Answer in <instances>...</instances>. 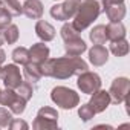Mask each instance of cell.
<instances>
[{"instance_id":"cell-1","label":"cell","mask_w":130,"mask_h":130,"mask_svg":"<svg viewBox=\"0 0 130 130\" xmlns=\"http://www.w3.org/2000/svg\"><path fill=\"white\" fill-rule=\"evenodd\" d=\"M43 77H51L55 80H68L74 75L89 69V64L80 55H66L58 58H47L40 64Z\"/></svg>"},{"instance_id":"cell-2","label":"cell","mask_w":130,"mask_h":130,"mask_svg":"<svg viewBox=\"0 0 130 130\" xmlns=\"http://www.w3.org/2000/svg\"><path fill=\"white\" fill-rule=\"evenodd\" d=\"M104 9H106L104 0H83L78 6L77 14L72 17L74 20L71 23L78 32H83L93 23V20L100 17V14L104 12Z\"/></svg>"},{"instance_id":"cell-3","label":"cell","mask_w":130,"mask_h":130,"mask_svg":"<svg viewBox=\"0 0 130 130\" xmlns=\"http://www.w3.org/2000/svg\"><path fill=\"white\" fill-rule=\"evenodd\" d=\"M51 100L61 109L71 110L80 104V95L66 86H57L51 92Z\"/></svg>"},{"instance_id":"cell-4","label":"cell","mask_w":130,"mask_h":130,"mask_svg":"<svg viewBox=\"0 0 130 130\" xmlns=\"http://www.w3.org/2000/svg\"><path fill=\"white\" fill-rule=\"evenodd\" d=\"M26 103L19 93L15 89H9V87H5L0 90V104L8 107L12 115H22L26 109Z\"/></svg>"},{"instance_id":"cell-5","label":"cell","mask_w":130,"mask_h":130,"mask_svg":"<svg viewBox=\"0 0 130 130\" xmlns=\"http://www.w3.org/2000/svg\"><path fill=\"white\" fill-rule=\"evenodd\" d=\"M32 128H35V130L58 128V112L49 106L41 107L37 112V116L32 122Z\"/></svg>"},{"instance_id":"cell-6","label":"cell","mask_w":130,"mask_h":130,"mask_svg":"<svg viewBox=\"0 0 130 130\" xmlns=\"http://www.w3.org/2000/svg\"><path fill=\"white\" fill-rule=\"evenodd\" d=\"M80 3H81V0H64L63 3L54 5L49 12H51L52 19L60 20V22H66V20H71L77 14Z\"/></svg>"},{"instance_id":"cell-7","label":"cell","mask_w":130,"mask_h":130,"mask_svg":"<svg viewBox=\"0 0 130 130\" xmlns=\"http://www.w3.org/2000/svg\"><path fill=\"white\" fill-rule=\"evenodd\" d=\"M101 77L96 74V72H90L89 69L81 72L78 75V80H77V86L78 89L86 93V95H92L93 92H96L98 89H101Z\"/></svg>"},{"instance_id":"cell-8","label":"cell","mask_w":130,"mask_h":130,"mask_svg":"<svg viewBox=\"0 0 130 130\" xmlns=\"http://www.w3.org/2000/svg\"><path fill=\"white\" fill-rule=\"evenodd\" d=\"M128 90H130V81L125 77H118L112 81L110 89H109V95H110V101L113 104H121L127 100L128 96Z\"/></svg>"},{"instance_id":"cell-9","label":"cell","mask_w":130,"mask_h":130,"mask_svg":"<svg viewBox=\"0 0 130 130\" xmlns=\"http://www.w3.org/2000/svg\"><path fill=\"white\" fill-rule=\"evenodd\" d=\"M0 78L3 80L5 87H9V89H17L20 86V83L23 81L20 68L17 66L15 63L5 64V66L0 68Z\"/></svg>"},{"instance_id":"cell-10","label":"cell","mask_w":130,"mask_h":130,"mask_svg":"<svg viewBox=\"0 0 130 130\" xmlns=\"http://www.w3.org/2000/svg\"><path fill=\"white\" fill-rule=\"evenodd\" d=\"M110 103L112 101H110L109 90H103V89H98L96 92H93L89 100V106L93 109L95 113H103L110 106Z\"/></svg>"},{"instance_id":"cell-11","label":"cell","mask_w":130,"mask_h":130,"mask_svg":"<svg viewBox=\"0 0 130 130\" xmlns=\"http://www.w3.org/2000/svg\"><path fill=\"white\" fill-rule=\"evenodd\" d=\"M22 12L32 20H40L43 17V3L40 0H25V3L22 5Z\"/></svg>"},{"instance_id":"cell-12","label":"cell","mask_w":130,"mask_h":130,"mask_svg":"<svg viewBox=\"0 0 130 130\" xmlns=\"http://www.w3.org/2000/svg\"><path fill=\"white\" fill-rule=\"evenodd\" d=\"M107 60H109V51L103 44H93V47L89 49V61L93 66H96V68L104 66Z\"/></svg>"},{"instance_id":"cell-13","label":"cell","mask_w":130,"mask_h":130,"mask_svg":"<svg viewBox=\"0 0 130 130\" xmlns=\"http://www.w3.org/2000/svg\"><path fill=\"white\" fill-rule=\"evenodd\" d=\"M49 47L41 41V43H35L29 47V61L32 63H37V64H41L43 61H46L49 58Z\"/></svg>"},{"instance_id":"cell-14","label":"cell","mask_w":130,"mask_h":130,"mask_svg":"<svg viewBox=\"0 0 130 130\" xmlns=\"http://www.w3.org/2000/svg\"><path fill=\"white\" fill-rule=\"evenodd\" d=\"M64 51H66L68 55H81L83 52L87 51V44L80 35H77L64 41Z\"/></svg>"},{"instance_id":"cell-15","label":"cell","mask_w":130,"mask_h":130,"mask_svg":"<svg viewBox=\"0 0 130 130\" xmlns=\"http://www.w3.org/2000/svg\"><path fill=\"white\" fill-rule=\"evenodd\" d=\"M35 34L41 41H52L55 38V28L44 20H38L35 23Z\"/></svg>"},{"instance_id":"cell-16","label":"cell","mask_w":130,"mask_h":130,"mask_svg":"<svg viewBox=\"0 0 130 130\" xmlns=\"http://www.w3.org/2000/svg\"><path fill=\"white\" fill-rule=\"evenodd\" d=\"M125 26L122 25V22H110L109 25H106V35L109 41L125 38Z\"/></svg>"},{"instance_id":"cell-17","label":"cell","mask_w":130,"mask_h":130,"mask_svg":"<svg viewBox=\"0 0 130 130\" xmlns=\"http://www.w3.org/2000/svg\"><path fill=\"white\" fill-rule=\"evenodd\" d=\"M23 75H25L26 81H29V83L35 84V83H37V81H40V80H41V77H43L41 69H40V64L32 63V61H29V63L23 64Z\"/></svg>"},{"instance_id":"cell-18","label":"cell","mask_w":130,"mask_h":130,"mask_svg":"<svg viewBox=\"0 0 130 130\" xmlns=\"http://www.w3.org/2000/svg\"><path fill=\"white\" fill-rule=\"evenodd\" d=\"M107 19L110 22H121L124 17H125V5L124 3H115V5H107L106 9H104Z\"/></svg>"},{"instance_id":"cell-19","label":"cell","mask_w":130,"mask_h":130,"mask_svg":"<svg viewBox=\"0 0 130 130\" xmlns=\"http://www.w3.org/2000/svg\"><path fill=\"white\" fill-rule=\"evenodd\" d=\"M89 38L93 44H104L107 41V35H106V25H96L92 28V31L89 32Z\"/></svg>"},{"instance_id":"cell-20","label":"cell","mask_w":130,"mask_h":130,"mask_svg":"<svg viewBox=\"0 0 130 130\" xmlns=\"http://www.w3.org/2000/svg\"><path fill=\"white\" fill-rule=\"evenodd\" d=\"M128 41L125 38H119V40H115V41H110V52L115 55V57H124L128 54Z\"/></svg>"},{"instance_id":"cell-21","label":"cell","mask_w":130,"mask_h":130,"mask_svg":"<svg viewBox=\"0 0 130 130\" xmlns=\"http://www.w3.org/2000/svg\"><path fill=\"white\" fill-rule=\"evenodd\" d=\"M12 60H14V63L15 64H26V63H29V49H26V47H23V46H20V47H15L14 51H12Z\"/></svg>"},{"instance_id":"cell-22","label":"cell","mask_w":130,"mask_h":130,"mask_svg":"<svg viewBox=\"0 0 130 130\" xmlns=\"http://www.w3.org/2000/svg\"><path fill=\"white\" fill-rule=\"evenodd\" d=\"M19 37H20V32H19L17 25H12V23H11V25H8V26L3 29V38H5V41H6L8 44L17 43Z\"/></svg>"},{"instance_id":"cell-23","label":"cell","mask_w":130,"mask_h":130,"mask_svg":"<svg viewBox=\"0 0 130 130\" xmlns=\"http://www.w3.org/2000/svg\"><path fill=\"white\" fill-rule=\"evenodd\" d=\"M2 5L3 8L12 15V17H17V15H22V5L19 0H2Z\"/></svg>"},{"instance_id":"cell-24","label":"cell","mask_w":130,"mask_h":130,"mask_svg":"<svg viewBox=\"0 0 130 130\" xmlns=\"http://www.w3.org/2000/svg\"><path fill=\"white\" fill-rule=\"evenodd\" d=\"M15 90H17V93H19L25 101H29V100L32 98V95H34V86H32V83H29V81H22L20 86H19Z\"/></svg>"},{"instance_id":"cell-25","label":"cell","mask_w":130,"mask_h":130,"mask_svg":"<svg viewBox=\"0 0 130 130\" xmlns=\"http://www.w3.org/2000/svg\"><path fill=\"white\" fill-rule=\"evenodd\" d=\"M60 35H61V38H63L64 41H66V40H69V38H74V37L80 35V32L74 28L72 23H64V25L61 26V29H60Z\"/></svg>"},{"instance_id":"cell-26","label":"cell","mask_w":130,"mask_h":130,"mask_svg":"<svg viewBox=\"0 0 130 130\" xmlns=\"http://www.w3.org/2000/svg\"><path fill=\"white\" fill-rule=\"evenodd\" d=\"M96 113L93 112V109L89 106V103L87 104H83V106H80V109H78V116L84 121V122H87V121H90L93 116H95Z\"/></svg>"},{"instance_id":"cell-27","label":"cell","mask_w":130,"mask_h":130,"mask_svg":"<svg viewBox=\"0 0 130 130\" xmlns=\"http://www.w3.org/2000/svg\"><path fill=\"white\" fill-rule=\"evenodd\" d=\"M12 121V112L6 107H0V128H8Z\"/></svg>"},{"instance_id":"cell-28","label":"cell","mask_w":130,"mask_h":130,"mask_svg":"<svg viewBox=\"0 0 130 130\" xmlns=\"http://www.w3.org/2000/svg\"><path fill=\"white\" fill-rule=\"evenodd\" d=\"M11 19H12V15L3 6H0V29L3 31L8 25H11Z\"/></svg>"},{"instance_id":"cell-29","label":"cell","mask_w":130,"mask_h":130,"mask_svg":"<svg viewBox=\"0 0 130 130\" xmlns=\"http://www.w3.org/2000/svg\"><path fill=\"white\" fill-rule=\"evenodd\" d=\"M11 130H28L29 128V125H28V122L26 121H23V119H14L12 118V121L9 122V125H8Z\"/></svg>"},{"instance_id":"cell-30","label":"cell","mask_w":130,"mask_h":130,"mask_svg":"<svg viewBox=\"0 0 130 130\" xmlns=\"http://www.w3.org/2000/svg\"><path fill=\"white\" fill-rule=\"evenodd\" d=\"M5 60H6V54H5V51L0 47V66L5 63Z\"/></svg>"},{"instance_id":"cell-31","label":"cell","mask_w":130,"mask_h":130,"mask_svg":"<svg viewBox=\"0 0 130 130\" xmlns=\"http://www.w3.org/2000/svg\"><path fill=\"white\" fill-rule=\"evenodd\" d=\"M104 2L107 6V5H115V3H124V0H104Z\"/></svg>"},{"instance_id":"cell-32","label":"cell","mask_w":130,"mask_h":130,"mask_svg":"<svg viewBox=\"0 0 130 130\" xmlns=\"http://www.w3.org/2000/svg\"><path fill=\"white\" fill-rule=\"evenodd\" d=\"M3 41H5V38H3V31L0 29V46L3 44Z\"/></svg>"},{"instance_id":"cell-33","label":"cell","mask_w":130,"mask_h":130,"mask_svg":"<svg viewBox=\"0 0 130 130\" xmlns=\"http://www.w3.org/2000/svg\"><path fill=\"white\" fill-rule=\"evenodd\" d=\"M0 6H3V5H2V0H0Z\"/></svg>"},{"instance_id":"cell-34","label":"cell","mask_w":130,"mask_h":130,"mask_svg":"<svg viewBox=\"0 0 130 130\" xmlns=\"http://www.w3.org/2000/svg\"><path fill=\"white\" fill-rule=\"evenodd\" d=\"M0 90H2V89H0Z\"/></svg>"},{"instance_id":"cell-35","label":"cell","mask_w":130,"mask_h":130,"mask_svg":"<svg viewBox=\"0 0 130 130\" xmlns=\"http://www.w3.org/2000/svg\"><path fill=\"white\" fill-rule=\"evenodd\" d=\"M81 2H83V0H81Z\"/></svg>"},{"instance_id":"cell-36","label":"cell","mask_w":130,"mask_h":130,"mask_svg":"<svg viewBox=\"0 0 130 130\" xmlns=\"http://www.w3.org/2000/svg\"><path fill=\"white\" fill-rule=\"evenodd\" d=\"M0 68H2V66H0Z\"/></svg>"}]
</instances>
